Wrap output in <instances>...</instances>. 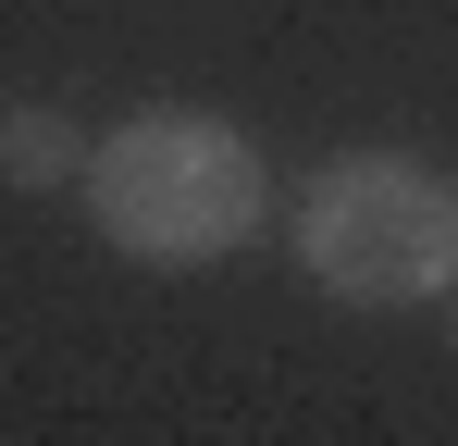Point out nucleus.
Wrapping results in <instances>:
<instances>
[{"mask_svg":"<svg viewBox=\"0 0 458 446\" xmlns=\"http://www.w3.org/2000/svg\"><path fill=\"white\" fill-rule=\"evenodd\" d=\"M87 223L99 248H124L137 273H199V261H235L273 186H260V149L224 112H124L112 137H87Z\"/></svg>","mask_w":458,"mask_h":446,"instance_id":"nucleus-1","label":"nucleus"},{"mask_svg":"<svg viewBox=\"0 0 458 446\" xmlns=\"http://www.w3.org/2000/svg\"><path fill=\"white\" fill-rule=\"evenodd\" d=\"M298 273L335 310H434L458 297V174L421 149H347L298 199Z\"/></svg>","mask_w":458,"mask_h":446,"instance_id":"nucleus-2","label":"nucleus"},{"mask_svg":"<svg viewBox=\"0 0 458 446\" xmlns=\"http://www.w3.org/2000/svg\"><path fill=\"white\" fill-rule=\"evenodd\" d=\"M87 174V137L63 112H0V186H63Z\"/></svg>","mask_w":458,"mask_h":446,"instance_id":"nucleus-3","label":"nucleus"}]
</instances>
